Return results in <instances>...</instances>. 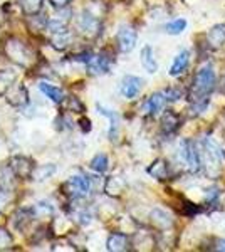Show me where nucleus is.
Wrapping results in <instances>:
<instances>
[{
    "label": "nucleus",
    "mask_w": 225,
    "mask_h": 252,
    "mask_svg": "<svg viewBox=\"0 0 225 252\" xmlns=\"http://www.w3.org/2000/svg\"><path fill=\"white\" fill-rule=\"evenodd\" d=\"M215 71L212 69V66H205L195 74L193 84H192V91H190V99L193 103V108L198 109V113L202 109L207 108L208 104V94L214 91L215 88Z\"/></svg>",
    "instance_id": "f257e3e1"
},
{
    "label": "nucleus",
    "mask_w": 225,
    "mask_h": 252,
    "mask_svg": "<svg viewBox=\"0 0 225 252\" xmlns=\"http://www.w3.org/2000/svg\"><path fill=\"white\" fill-rule=\"evenodd\" d=\"M91 180L88 175H72L64 184V190L71 198H86L91 193Z\"/></svg>",
    "instance_id": "f03ea898"
},
{
    "label": "nucleus",
    "mask_w": 225,
    "mask_h": 252,
    "mask_svg": "<svg viewBox=\"0 0 225 252\" xmlns=\"http://www.w3.org/2000/svg\"><path fill=\"white\" fill-rule=\"evenodd\" d=\"M180 157L185 161L190 168L192 173H197L202 168V158H200V152L197 150V145L192 140H183L182 145H180Z\"/></svg>",
    "instance_id": "7ed1b4c3"
},
{
    "label": "nucleus",
    "mask_w": 225,
    "mask_h": 252,
    "mask_svg": "<svg viewBox=\"0 0 225 252\" xmlns=\"http://www.w3.org/2000/svg\"><path fill=\"white\" fill-rule=\"evenodd\" d=\"M138 34L131 26H121L116 34V42L121 52H131L136 46Z\"/></svg>",
    "instance_id": "20e7f679"
},
{
    "label": "nucleus",
    "mask_w": 225,
    "mask_h": 252,
    "mask_svg": "<svg viewBox=\"0 0 225 252\" xmlns=\"http://www.w3.org/2000/svg\"><path fill=\"white\" fill-rule=\"evenodd\" d=\"M86 67L94 76L108 74L109 69H111V59L104 54H91L89 59L86 61Z\"/></svg>",
    "instance_id": "39448f33"
},
{
    "label": "nucleus",
    "mask_w": 225,
    "mask_h": 252,
    "mask_svg": "<svg viewBox=\"0 0 225 252\" xmlns=\"http://www.w3.org/2000/svg\"><path fill=\"white\" fill-rule=\"evenodd\" d=\"M143 89V79L138 78V76H125L121 81V86H120V91L123 97H126V99H134L138 94L141 93Z\"/></svg>",
    "instance_id": "423d86ee"
},
{
    "label": "nucleus",
    "mask_w": 225,
    "mask_h": 252,
    "mask_svg": "<svg viewBox=\"0 0 225 252\" xmlns=\"http://www.w3.org/2000/svg\"><path fill=\"white\" fill-rule=\"evenodd\" d=\"M10 168L14 170V173L20 178H31L35 166L26 157H15V158H12V161H10Z\"/></svg>",
    "instance_id": "0eeeda50"
},
{
    "label": "nucleus",
    "mask_w": 225,
    "mask_h": 252,
    "mask_svg": "<svg viewBox=\"0 0 225 252\" xmlns=\"http://www.w3.org/2000/svg\"><path fill=\"white\" fill-rule=\"evenodd\" d=\"M7 54L10 56V59L17 61L19 64L26 66L31 52H29V49L24 46L22 42H19V40H10V42L7 44Z\"/></svg>",
    "instance_id": "6e6552de"
},
{
    "label": "nucleus",
    "mask_w": 225,
    "mask_h": 252,
    "mask_svg": "<svg viewBox=\"0 0 225 252\" xmlns=\"http://www.w3.org/2000/svg\"><path fill=\"white\" fill-rule=\"evenodd\" d=\"M5 97L10 104L14 106H24V104L29 103V94H27V89L20 84H12V86L7 89Z\"/></svg>",
    "instance_id": "1a4fd4ad"
},
{
    "label": "nucleus",
    "mask_w": 225,
    "mask_h": 252,
    "mask_svg": "<svg viewBox=\"0 0 225 252\" xmlns=\"http://www.w3.org/2000/svg\"><path fill=\"white\" fill-rule=\"evenodd\" d=\"M188 64H190V52L187 51H182L177 54V58L173 59V63H171L170 66V71L168 74L171 76V78H178V76H182L183 72L187 71Z\"/></svg>",
    "instance_id": "9d476101"
},
{
    "label": "nucleus",
    "mask_w": 225,
    "mask_h": 252,
    "mask_svg": "<svg viewBox=\"0 0 225 252\" xmlns=\"http://www.w3.org/2000/svg\"><path fill=\"white\" fill-rule=\"evenodd\" d=\"M39 91L46 97H49L52 103H63V101L66 99V94H64L63 89L54 86V84H51V83H46V81L39 83Z\"/></svg>",
    "instance_id": "9b49d317"
},
{
    "label": "nucleus",
    "mask_w": 225,
    "mask_h": 252,
    "mask_svg": "<svg viewBox=\"0 0 225 252\" xmlns=\"http://www.w3.org/2000/svg\"><path fill=\"white\" fill-rule=\"evenodd\" d=\"M207 40L208 46L219 49L225 44V24H217L207 32Z\"/></svg>",
    "instance_id": "f8f14e48"
},
{
    "label": "nucleus",
    "mask_w": 225,
    "mask_h": 252,
    "mask_svg": "<svg viewBox=\"0 0 225 252\" xmlns=\"http://www.w3.org/2000/svg\"><path fill=\"white\" fill-rule=\"evenodd\" d=\"M17 175L14 173V170L10 166H0V192L9 193L14 190L15 187V180L14 178Z\"/></svg>",
    "instance_id": "ddd939ff"
},
{
    "label": "nucleus",
    "mask_w": 225,
    "mask_h": 252,
    "mask_svg": "<svg viewBox=\"0 0 225 252\" xmlns=\"http://www.w3.org/2000/svg\"><path fill=\"white\" fill-rule=\"evenodd\" d=\"M166 96L165 93H155L148 97V101L145 103V109L150 113V115H157V113L161 111L165 108V103H166Z\"/></svg>",
    "instance_id": "4468645a"
},
{
    "label": "nucleus",
    "mask_w": 225,
    "mask_h": 252,
    "mask_svg": "<svg viewBox=\"0 0 225 252\" xmlns=\"http://www.w3.org/2000/svg\"><path fill=\"white\" fill-rule=\"evenodd\" d=\"M140 59H141V64L150 74H155L158 71V63L155 59V54H153V49L150 46H145L141 49V54H140Z\"/></svg>",
    "instance_id": "2eb2a0df"
},
{
    "label": "nucleus",
    "mask_w": 225,
    "mask_h": 252,
    "mask_svg": "<svg viewBox=\"0 0 225 252\" xmlns=\"http://www.w3.org/2000/svg\"><path fill=\"white\" fill-rule=\"evenodd\" d=\"M126 246H128V239H126L125 234H111L108 242H106V249L111 252L126 251Z\"/></svg>",
    "instance_id": "dca6fc26"
},
{
    "label": "nucleus",
    "mask_w": 225,
    "mask_h": 252,
    "mask_svg": "<svg viewBox=\"0 0 225 252\" xmlns=\"http://www.w3.org/2000/svg\"><path fill=\"white\" fill-rule=\"evenodd\" d=\"M97 111L109 120V123H111V125H109V140H114L116 135H118V125H120V118H118V115L114 111H111V109H106L103 106H97Z\"/></svg>",
    "instance_id": "f3484780"
},
{
    "label": "nucleus",
    "mask_w": 225,
    "mask_h": 252,
    "mask_svg": "<svg viewBox=\"0 0 225 252\" xmlns=\"http://www.w3.org/2000/svg\"><path fill=\"white\" fill-rule=\"evenodd\" d=\"M180 126V118L171 111H166L161 118V128L165 133H175Z\"/></svg>",
    "instance_id": "a211bd4d"
},
{
    "label": "nucleus",
    "mask_w": 225,
    "mask_h": 252,
    "mask_svg": "<svg viewBox=\"0 0 225 252\" xmlns=\"http://www.w3.org/2000/svg\"><path fill=\"white\" fill-rule=\"evenodd\" d=\"M148 173L151 177L158 178V180H165V178L168 177V165H166L165 160H157L148 168Z\"/></svg>",
    "instance_id": "6ab92c4d"
},
{
    "label": "nucleus",
    "mask_w": 225,
    "mask_h": 252,
    "mask_svg": "<svg viewBox=\"0 0 225 252\" xmlns=\"http://www.w3.org/2000/svg\"><path fill=\"white\" fill-rule=\"evenodd\" d=\"M89 166H91V170H94L96 173H104L109 166L108 155H104V153H97V155H94L91 158V161H89Z\"/></svg>",
    "instance_id": "aec40b11"
},
{
    "label": "nucleus",
    "mask_w": 225,
    "mask_h": 252,
    "mask_svg": "<svg viewBox=\"0 0 225 252\" xmlns=\"http://www.w3.org/2000/svg\"><path fill=\"white\" fill-rule=\"evenodd\" d=\"M151 222H153L158 229H168L171 225V217L166 212H163V210L157 209L151 212Z\"/></svg>",
    "instance_id": "412c9836"
},
{
    "label": "nucleus",
    "mask_w": 225,
    "mask_h": 252,
    "mask_svg": "<svg viewBox=\"0 0 225 252\" xmlns=\"http://www.w3.org/2000/svg\"><path fill=\"white\" fill-rule=\"evenodd\" d=\"M19 3H20V9L26 12V14L35 15V14H39L40 9H42L44 0H19Z\"/></svg>",
    "instance_id": "4be33fe9"
},
{
    "label": "nucleus",
    "mask_w": 225,
    "mask_h": 252,
    "mask_svg": "<svg viewBox=\"0 0 225 252\" xmlns=\"http://www.w3.org/2000/svg\"><path fill=\"white\" fill-rule=\"evenodd\" d=\"M54 173H56L54 165H46V166L42 165V166H35L31 178H34V180H37V182H42V180H46V178L52 177Z\"/></svg>",
    "instance_id": "5701e85b"
},
{
    "label": "nucleus",
    "mask_w": 225,
    "mask_h": 252,
    "mask_svg": "<svg viewBox=\"0 0 225 252\" xmlns=\"http://www.w3.org/2000/svg\"><path fill=\"white\" fill-rule=\"evenodd\" d=\"M79 27L84 32H96V29H97V19L93 17V15L88 14V12H84V14L79 17Z\"/></svg>",
    "instance_id": "b1692460"
},
{
    "label": "nucleus",
    "mask_w": 225,
    "mask_h": 252,
    "mask_svg": "<svg viewBox=\"0 0 225 252\" xmlns=\"http://www.w3.org/2000/svg\"><path fill=\"white\" fill-rule=\"evenodd\" d=\"M185 27H187V20L185 19H175V20H171V22L166 24V32L171 35H178V34H182L183 31H185Z\"/></svg>",
    "instance_id": "393cba45"
},
{
    "label": "nucleus",
    "mask_w": 225,
    "mask_h": 252,
    "mask_svg": "<svg viewBox=\"0 0 225 252\" xmlns=\"http://www.w3.org/2000/svg\"><path fill=\"white\" fill-rule=\"evenodd\" d=\"M123 189H125V182H123L121 178H118V177H111L108 182H106V192L111 193V195L121 193Z\"/></svg>",
    "instance_id": "a878e982"
},
{
    "label": "nucleus",
    "mask_w": 225,
    "mask_h": 252,
    "mask_svg": "<svg viewBox=\"0 0 225 252\" xmlns=\"http://www.w3.org/2000/svg\"><path fill=\"white\" fill-rule=\"evenodd\" d=\"M14 244V239H12L10 232L3 227H0V249H5V247H10Z\"/></svg>",
    "instance_id": "bb28decb"
},
{
    "label": "nucleus",
    "mask_w": 225,
    "mask_h": 252,
    "mask_svg": "<svg viewBox=\"0 0 225 252\" xmlns=\"http://www.w3.org/2000/svg\"><path fill=\"white\" fill-rule=\"evenodd\" d=\"M52 42H54L56 47L64 49V47L67 46V42H69V34H67V32H61V34H56L54 39H52Z\"/></svg>",
    "instance_id": "cd10ccee"
},
{
    "label": "nucleus",
    "mask_w": 225,
    "mask_h": 252,
    "mask_svg": "<svg viewBox=\"0 0 225 252\" xmlns=\"http://www.w3.org/2000/svg\"><path fill=\"white\" fill-rule=\"evenodd\" d=\"M165 96L168 101H178L180 97H182V93L177 91V89H168V91L165 93Z\"/></svg>",
    "instance_id": "c85d7f7f"
},
{
    "label": "nucleus",
    "mask_w": 225,
    "mask_h": 252,
    "mask_svg": "<svg viewBox=\"0 0 225 252\" xmlns=\"http://www.w3.org/2000/svg\"><path fill=\"white\" fill-rule=\"evenodd\" d=\"M49 2H51L54 7H57V9H64V7L69 5V2H71V0H49Z\"/></svg>",
    "instance_id": "c756f323"
},
{
    "label": "nucleus",
    "mask_w": 225,
    "mask_h": 252,
    "mask_svg": "<svg viewBox=\"0 0 225 252\" xmlns=\"http://www.w3.org/2000/svg\"><path fill=\"white\" fill-rule=\"evenodd\" d=\"M77 217H79V222L83 223V225H88V223L91 222V214H88V212H81Z\"/></svg>",
    "instance_id": "7c9ffc66"
},
{
    "label": "nucleus",
    "mask_w": 225,
    "mask_h": 252,
    "mask_svg": "<svg viewBox=\"0 0 225 252\" xmlns=\"http://www.w3.org/2000/svg\"><path fill=\"white\" fill-rule=\"evenodd\" d=\"M79 123H81V128H83V131H84V133L91 131V121H89L88 118H83V120H81Z\"/></svg>",
    "instance_id": "2f4dec72"
},
{
    "label": "nucleus",
    "mask_w": 225,
    "mask_h": 252,
    "mask_svg": "<svg viewBox=\"0 0 225 252\" xmlns=\"http://www.w3.org/2000/svg\"><path fill=\"white\" fill-rule=\"evenodd\" d=\"M215 249L225 252V239H224V241H217V247H215Z\"/></svg>",
    "instance_id": "473e14b6"
}]
</instances>
